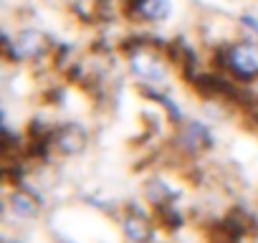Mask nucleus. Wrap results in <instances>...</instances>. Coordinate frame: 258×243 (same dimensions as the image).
<instances>
[{"label": "nucleus", "mask_w": 258, "mask_h": 243, "mask_svg": "<svg viewBox=\"0 0 258 243\" xmlns=\"http://www.w3.org/2000/svg\"><path fill=\"white\" fill-rule=\"evenodd\" d=\"M3 53L11 64H31L41 61L51 53V41L43 31L38 28H23L16 33V38L3 33Z\"/></svg>", "instance_id": "f03ea898"}, {"label": "nucleus", "mask_w": 258, "mask_h": 243, "mask_svg": "<svg viewBox=\"0 0 258 243\" xmlns=\"http://www.w3.org/2000/svg\"><path fill=\"white\" fill-rule=\"evenodd\" d=\"M240 23H243L245 28H250V31H253V33L258 36V21H255L253 16H243V18H240Z\"/></svg>", "instance_id": "1a4fd4ad"}, {"label": "nucleus", "mask_w": 258, "mask_h": 243, "mask_svg": "<svg viewBox=\"0 0 258 243\" xmlns=\"http://www.w3.org/2000/svg\"><path fill=\"white\" fill-rule=\"evenodd\" d=\"M126 13L142 23H162L172 13L170 0H129Z\"/></svg>", "instance_id": "6e6552de"}, {"label": "nucleus", "mask_w": 258, "mask_h": 243, "mask_svg": "<svg viewBox=\"0 0 258 243\" xmlns=\"http://www.w3.org/2000/svg\"><path fill=\"white\" fill-rule=\"evenodd\" d=\"M0 243H26V240H21V238H11L8 233L3 235V240H0Z\"/></svg>", "instance_id": "9d476101"}, {"label": "nucleus", "mask_w": 258, "mask_h": 243, "mask_svg": "<svg viewBox=\"0 0 258 243\" xmlns=\"http://www.w3.org/2000/svg\"><path fill=\"white\" fill-rule=\"evenodd\" d=\"M126 69L137 81H142L147 86H160L170 74L167 61L150 46H137L135 51H129L126 53Z\"/></svg>", "instance_id": "7ed1b4c3"}, {"label": "nucleus", "mask_w": 258, "mask_h": 243, "mask_svg": "<svg viewBox=\"0 0 258 243\" xmlns=\"http://www.w3.org/2000/svg\"><path fill=\"white\" fill-rule=\"evenodd\" d=\"M215 66L228 74L230 79L240 81V84H253L258 81V43L250 38L243 41H233L228 46H223L215 56Z\"/></svg>", "instance_id": "f257e3e1"}, {"label": "nucleus", "mask_w": 258, "mask_h": 243, "mask_svg": "<svg viewBox=\"0 0 258 243\" xmlns=\"http://www.w3.org/2000/svg\"><path fill=\"white\" fill-rule=\"evenodd\" d=\"M119 225H121V233L126 238V243H152L155 240V220L150 215H145L142 210H124L121 218H119Z\"/></svg>", "instance_id": "39448f33"}, {"label": "nucleus", "mask_w": 258, "mask_h": 243, "mask_svg": "<svg viewBox=\"0 0 258 243\" xmlns=\"http://www.w3.org/2000/svg\"><path fill=\"white\" fill-rule=\"evenodd\" d=\"M48 142L61 157H79L89 147V132L79 122H63V125H58L53 130Z\"/></svg>", "instance_id": "20e7f679"}, {"label": "nucleus", "mask_w": 258, "mask_h": 243, "mask_svg": "<svg viewBox=\"0 0 258 243\" xmlns=\"http://www.w3.org/2000/svg\"><path fill=\"white\" fill-rule=\"evenodd\" d=\"M6 208L16 220H36L41 215V200L23 188H13L6 195Z\"/></svg>", "instance_id": "0eeeda50"}, {"label": "nucleus", "mask_w": 258, "mask_h": 243, "mask_svg": "<svg viewBox=\"0 0 258 243\" xmlns=\"http://www.w3.org/2000/svg\"><path fill=\"white\" fill-rule=\"evenodd\" d=\"M253 223L258 225V208H255V213H253Z\"/></svg>", "instance_id": "9b49d317"}, {"label": "nucleus", "mask_w": 258, "mask_h": 243, "mask_svg": "<svg viewBox=\"0 0 258 243\" xmlns=\"http://www.w3.org/2000/svg\"><path fill=\"white\" fill-rule=\"evenodd\" d=\"M177 140H180V150L187 152V155H200L203 150H208L213 145V135H210L208 125H203L198 119L182 122Z\"/></svg>", "instance_id": "423d86ee"}]
</instances>
